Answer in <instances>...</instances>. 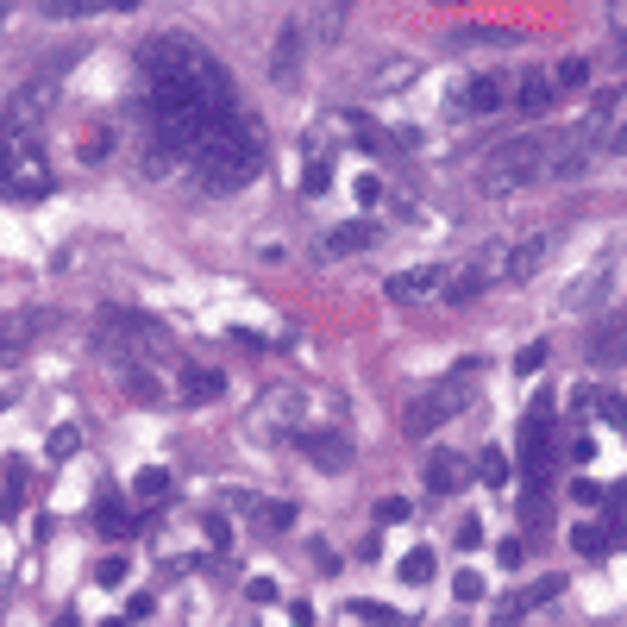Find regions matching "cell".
I'll return each mask as SVG.
<instances>
[{"mask_svg": "<svg viewBox=\"0 0 627 627\" xmlns=\"http://www.w3.org/2000/svg\"><path fill=\"white\" fill-rule=\"evenodd\" d=\"M608 521H615V533L627 540V483H621L615 496H608Z\"/></svg>", "mask_w": 627, "mask_h": 627, "instance_id": "b9f144b4", "label": "cell"}, {"mask_svg": "<svg viewBox=\"0 0 627 627\" xmlns=\"http://www.w3.org/2000/svg\"><path fill=\"white\" fill-rule=\"evenodd\" d=\"M496 559H502L509 571H521V559H528V552H521V540H502V546H496Z\"/></svg>", "mask_w": 627, "mask_h": 627, "instance_id": "7dc6e473", "label": "cell"}, {"mask_svg": "<svg viewBox=\"0 0 627 627\" xmlns=\"http://www.w3.org/2000/svg\"><path fill=\"white\" fill-rule=\"evenodd\" d=\"M451 546H458V552H477V546H483V521H465V528H458V540H451Z\"/></svg>", "mask_w": 627, "mask_h": 627, "instance_id": "f6af8a7d", "label": "cell"}, {"mask_svg": "<svg viewBox=\"0 0 627 627\" xmlns=\"http://www.w3.org/2000/svg\"><path fill=\"white\" fill-rule=\"evenodd\" d=\"M559 589H565V577H540L533 589H521V603H528V608H546L552 596H559Z\"/></svg>", "mask_w": 627, "mask_h": 627, "instance_id": "d590c367", "label": "cell"}, {"mask_svg": "<svg viewBox=\"0 0 627 627\" xmlns=\"http://www.w3.org/2000/svg\"><path fill=\"white\" fill-rule=\"evenodd\" d=\"M470 402H477V390H470V364H465L458 376L433 383V390H427V395H421V402L408 408V421H402V427H408L414 439H421V433H439L446 421H458V414H465Z\"/></svg>", "mask_w": 627, "mask_h": 627, "instance_id": "5b68a950", "label": "cell"}, {"mask_svg": "<svg viewBox=\"0 0 627 627\" xmlns=\"http://www.w3.org/2000/svg\"><path fill=\"white\" fill-rule=\"evenodd\" d=\"M51 100H57V76H39V82H25V95L7 100V126L13 132H32V119L51 114Z\"/></svg>", "mask_w": 627, "mask_h": 627, "instance_id": "30bf717a", "label": "cell"}, {"mask_svg": "<svg viewBox=\"0 0 627 627\" xmlns=\"http://www.w3.org/2000/svg\"><path fill=\"white\" fill-rule=\"evenodd\" d=\"M540 364H546V346H540V339H533V346H521V352H514V376H533V371H540Z\"/></svg>", "mask_w": 627, "mask_h": 627, "instance_id": "f35d334b", "label": "cell"}, {"mask_svg": "<svg viewBox=\"0 0 627 627\" xmlns=\"http://www.w3.org/2000/svg\"><path fill=\"white\" fill-rule=\"evenodd\" d=\"M257 514H264V528H270V533L295 528V502H264V509H257Z\"/></svg>", "mask_w": 627, "mask_h": 627, "instance_id": "74e56055", "label": "cell"}, {"mask_svg": "<svg viewBox=\"0 0 627 627\" xmlns=\"http://www.w3.org/2000/svg\"><path fill=\"white\" fill-rule=\"evenodd\" d=\"M44 451H51V458H70V451H82V427H70V421H63V427L51 433V446H44Z\"/></svg>", "mask_w": 627, "mask_h": 627, "instance_id": "e575fe53", "label": "cell"}, {"mask_svg": "<svg viewBox=\"0 0 627 627\" xmlns=\"http://www.w3.org/2000/svg\"><path fill=\"white\" fill-rule=\"evenodd\" d=\"M446 283H451L446 264H421V270H395L383 289H390V301H439Z\"/></svg>", "mask_w": 627, "mask_h": 627, "instance_id": "9c48e42d", "label": "cell"}, {"mask_svg": "<svg viewBox=\"0 0 627 627\" xmlns=\"http://www.w3.org/2000/svg\"><path fill=\"white\" fill-rule=\"evenodd\" d=\"M552 245H559L552 233L509 238V276H502V283H528V276H540V270H546V257H552Z\"/></svg>", "mask_w": 627, "mask_h": 627, "instance_id": "7c38bea8", "label": "cell"}, {"mask_svg": "<svg viewBox=\"0 0 627 627\" xmlns=\"http://www.w3.org/2000/svg\"><path fill=\"white\" fill-rule=\"evenodd\" d=\"M514 514H521V528H546V521H552V496H546V483H528V496L514 502Z\"/></svg>", "mask_w": 627, "mask_h": 627, "instance_id": "603a6c76", "label": "cell"}, {"mask_svg": "<svg viewBox=\"0 0 627 627\" xmlns=\"http://www.w3.org/2000/svg\"><path fill=\"white\" fill-rule=\"evenodd\" d=\"M245 589H252V603H276V584H270V577H252Z\"/></svg>", "mask_w": 627, "mask_h": 627, "instance_id": "f907efd6", "label": "cell"}, {"mask_svg": "<svg viewBox=\"0 0 627 627\" xmlns=\"http://www.w3.org/2000/svg\"><path fill=\"white\" fill-rule=\"evenodd\" d=\"M132 496H138V502H163V496H170V470H163V465H145L132 477Z\"/></svg>", "mask_w": 627, "mask_h": 627, "instance_id": "d4e9b609", "label": "cell"}, {"mask_svg": "<svg viewBox=\"0 0 627 627\" xmlns=\"http://www.w3.org/2000/svg\"><path fill=\"white\" fill-rule=\"evenodd\" d=\"M0 195L7 201H44L51 195V163L32 132H0Z\"/></svg>", "mask_w": 627, "mask_h": 627, "instance_id": "277c9868", "label": "cell"}, {"mask_svg": "<svg viewBox=\"0 0 627 627\" xmlns=\"http://www.w3.org/2000/svg\"><path fill=\"white\" fill-rule=\"evenodd\" d=\"M7 402H13V395H0V408H7Z\"/></svg>", "mask_w": 627, "mask_h": 627, "instance_id": "db71d44e", "label": "cell"}, {"mask_svg": "<svg viewBox=\"0 0 627 627\" xmlns=\"http://www.w3.org/2000/svg\"><path fill=\"white\" fill-rule=\"evenodd\" d=\"M596 151H603V145H596V138H589L584 126H577V132H552L546 182H577V177L589 170V163H596Z\"/></svg>", "mask_w": 627, "mask_h": 627, "instance_id": "52a82bcc", "label": "cell"}, {"mask_svg": "<svg viewBox=\"0 0 627 627\" xmlns=\"http://www.w3.org/2000/svg\"><path fill=\"white\" fill-rule=\"evenodd\" d=\"M546 157H552V132H521V138H502L490 151L477 157V195H514L528 182H546Z\"/></svg>", "mask_w": 627, "mask_h": 627, "instance_id": "3957f363", "label": "cell"}, {"mask_svg": "<svg viewBox=\"0 0 627 627\" xmlns=\"http://www.w3.org/2000/svg\"><path fill=\"white\" fill-rule=\"evenodd\" d=\"M608 276H615V257H596L584 276H571V289H565V308L571 314H589V308H603V295H608Z\"/></svg>", "mask_w": 627, "mask_h": 627, "instance_id": "8fae6325", "label": "cell"}, {"mask_svg": "<svg viewBox=\"0 0 627 627\" xmlns=\"http://www.w3.org/2000/svg\"><path fill=\"white\" fill-rule=\"evenodd\" d=\"M603 151H621V157H627V119H615V126H608V138H603Z\"/></svg>", "mask_w": 627, "mask_h": 627, "instance_id": "681fc988", "label": "cell"}, {"mask_svg": "<svg viewBox=\"0 0 627 627\" xmlns=\"http://www.w3.org/2000/svg\"><path fill=\"white\" fill-rule=\"evenodd\" d=\"M584 82H589V57H565L552 70V88H559V95H577Z\"/></svg>", "mask_w": 627, "mask_h": 627, "instance_id": "83f0119b", "label": "cell"}, {"mask_svg": "<svg viewBox=\"0 0 627 627\" xmlns=\"http://www.w3.org/2000/svg\"><path fill=\"white\" fill-rule=\"evenodd\" d=\"M346 20H352V7H308V32H314L320 44H339Z\"/></svg>", "mask_w": 627, "mask_h": 627, "instance_id": "ffe728a7", "label": "cell"}, {"mask_svg": "<svg viewBox=\"0 0 627 627\" xmlns=\"http://www.w3.org/2000/svg\"><path fill=\"white\" fill-rule=\"evenodd\" d=\"M514 100H521V114H528V119H540V114L552 107V100H559V88H552L546 70H528V76L514 82Z\"/></svg>", "mask_w": 627, "mask_h": 627, "instance_id": "ac0fdd59", "label": "cell"}, {"mask_svg": "<svg viewBox=\"0 0 627 627\" xmlns=\"http://www.w3.org/2000/svg\"><path fill=\"white\" fill-rule=\"evenodd\" d=\"M138 132H151L163 151L189 170V157L226 126L233 114H245L233 95L226 63L195 39V32H157L138 51Z\"/></svg>", "mask_w": 627, "mask_h": 627, "instance_id": "6da1fadb", "label": "cell"}, {"mask_svg": "<svg viewBox=\"0 0 627 627\" xmlns=\"http://www.w3.org/2000/svg\"><path fill=\"white\" fill-rule=\"evenodd\" d=\"M264 157H270V145H264V126H257L252 114H233L195 157H189V177H195L208 195H238V189H245L257 170H264Z\"/></svg>", "mask_w": 627, "mask_h": 627, "instance_id": "7a4b0ae2", "label": "cell"}, {"mask_svg": "<svg viewBox=\"0 0 627 627\" xmlns=\"http://www.w3.org/2000/svg\"><path fill=\"white\" fill-rule=\"evenodd\" d=\"M433 571H439V565H433V552L421 546V552H408V559H402V584H427Z\"/></svg>", "mask_w": 627, "mask_h": 627, "instance_id": "d6a6232c", "label": "cell"}, {"mask_svg": "<svg viewBox=\"0 0 627 627\" xmlns=\"http://www.w3.org/2000/svg\"><path fill=\"white\" fill-rule=\"evenodd\" d=\"M352 615H358V621H376V627H402V608H390V603H364V596L352 603Z\"/></svg>", "mask_w": 627, "mask_h": 627, "instance_id": "4dcf8cb0", "label": "cell"}, {"mask_svg": "<svg viewBox=\"0 0 627 627\" xmlns=\"http://www.w3.org/2000/svg\"><path fill=\"white\" fill-rule=\"evenodd\" d=\"M252 439H301V390H264L257 395Z\"/></svg>", "mask_w": 627, "mask_h": 627, "instance_id": "8992f818", "label": "cell"}, {"mask_svg": "<svg viewBox=\"0 0 627 627\" xmlns=\"http://www.w3.org/2000/svg\"><path fill=\"white\" fill-rule=\"evenodd\" d=\"M126 395H132L138 408H157V402H163V383H157L151 371H126Z\"/></svg>", "mask_w": 627, "mask_h": 627, "instance_id": "f1b7e54d", "label": "cell"}, {"mask_svg": "<svg viewBox=\"0 0 627 627\" xmlns=\"http://www.w3.org/2000/svg\"><path fill=\"white\" fill-rule=\"evenodd\" d=\"M44 20H95V13H119L114 0H44Z\"/></svg>", "mask_w": 627, "mask_h": 627, "instance_id": "d6986e66", "label": "cell"}, {"mask_svg": "<svg viewBox=\"0 0 627 627\" xmlns=\"http://www.w3.org/2000/svg\"><path fill=\"white\" fill-rule=\"evenodd\" d=\"M502 100H509V82L502 76H477V82H465V95H451V114H496V107H502Z\"/></svg>", "mask_w": 627, "mask_h": 627, "instance_id": "5bb4252c", "label": "cell"}, {"mask_svg": "<svg viewBox=\"0 0 627 627\" xmlns=\"http://www.w3.org/2000/svg\"><path fill=\"white\" fill-rule=\"evenodd\" d=\"M483 289H490V283L477 276V264H465V270H451V283H446V295H439V301H446V308H465V301H477Z\"/></svg>", "mask_w": 627, "mask_h": 627, "instance_id": "44dd1931", "label": "cell"}, {"mask_svg": "<svg viewBox=\"0 0 627 627\" xmlns=\"http://www.w3.org/2000/svg\"><path fill=\"white\" fill-rule=\"evenodd\" d=\"M451 596H458V603H477V596H483V577H477V571H458V577H451Z\"/></svg>", "mask_w": 627, "mask_h": 627, "instance_id": "60d3db41", "label": "cell"}, {"mask_svg": "<svg viewBox=\"0 0 627 627\" xmlns=\"http://www.w3.org/2000/svg\"><path fill=\"white\" fill-rule=\"evenodd\" d=\"M596 408H603V421H608V427H627V402H621V395H603Z\"/></svg>", "mask_w": 627, "mask_h": 627, "instance_id": "7bdbcfd3", "label": "cell"}, {"mask_svg": "<svg viewBox=\"0 0 627 627\" xmlns=\"http://www.w3.org/2000/svg\"><path fill=\"white\" fill-rule=\"evenodd\" d=\"M95 584H107V589H114V584H126V559H119V552H107V559L95 565Z\"/></svg>", "mask_w": 627, "mask_h": 627, "instance_id": "ab89813d", "label": "cell"}, {"mask_svg": "<svg viewBox=\"0 0 627 627\" xmlns=\"http://www.w3.org/2000/svg\"><path fill=\"white\" fill-rule=\"evenodd\" d=\"M477 477H483V483H490V490H502V483H509V458H502V451H483V458H477Z\"/></svg>", "mask_w": 627, "mask_h": 627, "instance_id": "1f68e13d", "label": "cell"}, {"mask_svg": "<svg viewBox=\"0 0 627 627\" xmlns=\"http://www.w3.org/2000/svg\"><path fill=\"white\" fill-rule=\"evenodd\" d=\"M589 358H596V364H615V358H627V327H603V333L589 339Z\"/></svg>", "mask_w": 627, "mask_h": 627, "instance_id": "484cf974", "label": "cell"}, {"mask_svg": "<svg viewBox=\"0 0 627 627\" xmlns=\"http://www.w3.org/2000/svg\"><path fill=\"white\" fill-rule=\"evenodd\" d=\"M358 201H364V208H376V201H383V182H376V177H358Z\"/></svg>", "mask_w": 627, "mask_h": 627, "instance_id": "c3c4849f", "label": "cell"}, {"mask_svg": "<svg viewBox=\"0 0 627 627\" xmlns=\"http://www.w3.org/2000/svg\"><path fill=\"white\" fill-rule=\"evenodd\" d=\"M95 521H100V533H107V540H126V533H132V514H126V502H119V496H100V502H95Z\"/></svg>", "mask_w": 627, "mask_h": 627, "instance_id": "cb8c5ba5", "label": "cell"}, {"mask_svg": "<svg viewBox=\"0 0 627 627\" xmlns=\"http://www.w3.org/2000/svg\"><path fill=\"white\" fill-rule=\"evenodd\" d=\"M7 20H13V7H0V25H7Z\"/></svg>", "mask_w": 627, "mask_h": 627, "instance_id": "816d5d0a", "label": "cell"}, {"mask_svg": "<svg viewBox=\"0 0 627 627\" xmlns=\"http://www.w3.org/2000/svg\"><path fill=\"white\" fill-rule=\"evenodd\" d=\"M295 446H301V458H308L314 470H352V458H358V446L339 427H314V433L301 427V439H295Z\"/></svg>", "mask_w": 627, "mask_h": 627, "instance_id": "ba28073f", "label": "cell"}, {"mask_svg": "<svg viewBox=\"0 0 627 627\" xmlns=\"http://www.w3.org/2000/svg\"><path fill=\"white\" fill-rule=\"evenodd\" d=\"M615 100H621V88H596V95H589V114H584V132H589V138H608Z\"/></svg>", "mask_w": 627, "mask_h": 627, "instance_id": "7402d4cb", "label": "cell"}, {"mask_svg": "<svg viewBox=\"0 0 627 627\" xmlns=\"http://www.w3.org/2000/svg\"><path fill=\"white\" fill-rule=\"evenodd\" d=\"M565 451H571V458H577V465H589V458H596V439H589V433H584V427H577V439H571V446H565Z\"/></svg>", "mask_w": 627, "mask_h": 627, "instance_id": "bcb514c9", "label": "cell"}, {"mask_svg": "<svg viewBox=\"0 0 627 627\" xmlns=\"http://www.w3.org/2000/svg\"><path fill=\"white\" fill-rule=\"evenodd\" d=\"M333 189V157H314L308 177H301V195H327Z\"/></svg>", "mask_w": 627, "mask_h": 627, "instance_id": "f546056e", "label": "cell"}, {"mask_svg": "<svg viewBox=\"0 0 627 627\" xmlns=\"http://www.w3.org/2000/svg\"><path fill=\"white\" fill-rule=\"evenodd\" d=\"M414 76H421V63L414 57H390V63H376L371 76H364V95H395V88H408Z\"/></svg>", "mask_w": 627, "mask_h": 627, "instance_id": "2e32d148", "label": "cell"}, {"mask_svg": "<svg viewBox=\"0 0 627 627\" xmlns=\"http://www.w3.org/2000/svg\"><path fill=\"white\" fill-rule=\"evenodd\" d=\"M376 521H383V528H402V521H408V496H383V502H376Z\"/></svg>", "mask_w": 627, "mask_h": 627, "instance_id": "8d00e7d4", "label": "cell"}, {"mask_svg": "<svg viewBox=\"0 0 627 627\" xmlns=\"http://www.w3.org/2000/svg\"><path fill=\"white\" fill-rule=\"evenodd\" d=\"M371 238H376L371 220H346V226H333V233H320V245H314V252H320V264H339V257L364 252Z\"/></svg>", "mask_w": 627, "mask_h": 627, "instance_id": "4fadbf2b", "label": "cell"}, {"mask_svg": "<svg viewBox=\"0 0 627 627\" xmlns=\"http://www.w3.org/2000/svg\"><path fill=\"white\" fill-rule=\"evenodd\" d=\"M100 627H126V621H119V615H114V621H100Z\"/></svg>", "mask_w": 627, "mask_h": 627, "instance_id": "f5cc1de1", "label": "cell"}, {"mask_svg": "<svg viewBox=\"0 0 627 627\" xmlns=\"http://www.w3.org/2000/svg\"><path fill=\"white\" fill-rule=\"evenodd\" d=\"M220 390H226V383H220L214 371H189V376H182V402H195V408H201V402H214Z\"/></svg>", "mask_w": 627, "mask_h": 627, "instance_id": "4316f807", "label": "cell"}, {"mask_svg": "<svg viewBox=\"0 0 627 627\" xmlns=\"http://www.w3.org/2000/svg\"><path fill=\"white\" fill-rule=\"evenodd\" d=\"M295 70H301V25H283V39H276V51H270V82L289 88Z\"/></svg>", "mask_w": 627, "mask_h": 627, "instance_id": "e0dca14e", "label": "cell"}, {"mask_svg": "<svg viewBox=\"0 0 627 627\" xmlns=\"http://www.w3.org/2000/svg\"><path fill=\"white\" fill-rule=\"evenodd\" d=\"M571 496H577V502H608V490L596 483V477H577V483H571Z\"/></svg>", "mask_w": 627, "mask_h": 627, "instance_id": "ee69618b", "label": "cell"}, {"mask_svg": "<svg viewBox=\"0 0 627 627\" xmlns=\"http://www.w3.org/2000/svg\"><path fill=\"white\" fill-rule=\"evenodd\" d=\"M470 483V458L458 451H427V490L433 496H458Z\"/></svg>", "mask_w": 627, "mask_h": 627, "instance_id": "9a60e30c", "label": "cell"}, {"mask_svg": "<svg viewBox=\"0 0 627 627\" xmlns=\"http://www.w3.org/2000/svg\"><path fill=\"white\" fill-rule=\"evenodd\" d=\"M608 540H615V533H603V528H577V533H571V546L584 552V559H603Z\"/></svg>", "mask_w": 627, "mask_h": 627, "instance_id": "836d02e7", "label": "cell"}]
</instances>
